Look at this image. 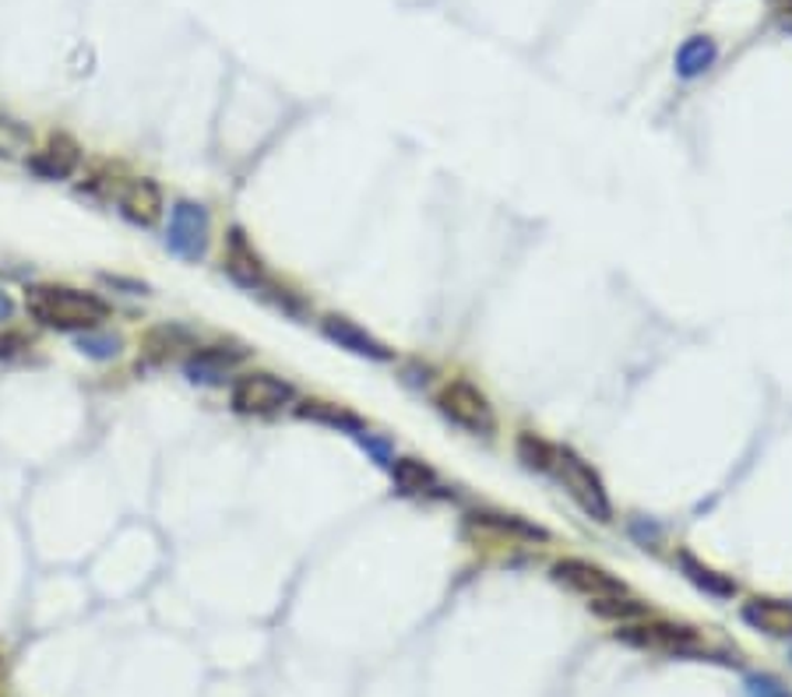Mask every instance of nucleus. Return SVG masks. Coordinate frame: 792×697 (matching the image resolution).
Listing matches in <instances>:
<instances>
[{"label": "nucleus", "mask_w": 792, "mask_h": 697, "mask_svg": "<svg viewBox=\"0 0 792 697\" xmlns=\"http://www.w3.org/2000/svg\"><path fill=\"white\" fill-rule=\"evenodd\" d=\"M25 306L35 321L56 327V332H88L110 318V306L100 297L71 285H32L25 293Z\"/></svg>", "instance_id": "1"}, {"label": "nucleus", "mask_w": 792, "mask_h": 697, "mask_svg": "<svg viewBox=\"0 0 792 697\" xmlns=\"http://www.w3.org/2000/svg\"><path fill=\"white\" fill-rule=\"evenodd\" d=\"M247 360V348H233V345H208L198 348L195 356L184 363V374L195 384H222L233 366Z\"/></svg>", "instance_id": "10"}, {"label": "nucleus", "mask_w": 792, "mask_h": 697, "mask_svg": "<svg viewBox=\"0 0 792 697\" xmlns=\"http://www.w3.org/2000/svg\"><path fill=\"white\" fill-rule=\"evenodd\" d=\"M32 152V131L18 116L0 113V159H29Z\"/></svg>", "instance_id": "16"}, {"label": "nucleus", "mask_w": 792, "mask_h": 697, "mask_svg": "<svg viewBox=\"0 0 792 697\" xmlns=\"http://www.w3.org/2000/svg\"><path fill=\"white\" fill-rule=\"evenodd\" d=\"M124 348V339L117 332H100V327H88V332L79 335V353H85L88 360H117Z\"/></svg>", "instance_id": "18"}, {"label": "nucleus", "mask_w": 792, "mask_h": 697, "mask_svg": "<svg viewBox=\"0 0 792 697\" xmlns=\"http://www.w3.org/2000/svg\"><path fill=\"white\" fill-rule=\"evenodd\" d=\"M163 208V187L156 180H131L121 194V216L134 226H156Z\"/></svg>", "instance_id": "11"}, {"label": "nucleus", "mask_w": 792, "mask_h": 697, "mask_svg": "<svg viewBox=\"0 0 792 697\" xmlns=\"http://www.w3.org/2000/svg\"><path fill=\"white\" fill-rule=\"evenodd\" d=\"M321 332L332 339L338 348H350V353H356V356L377 360V363L392 360V348L384 345L381 339H374L371 332H366V327H359L356 321H350V318H338V314L324 318V321H321Z\"/></svg>", "instance_id": "9"}, {"label": "nucleus", "mask_w": 792, "mask_h": 697, "mask_svg": "<svg viewBox=\"0 0 792 697\" xmlns=\"http://www.w3.org/2000/svg\"><path fill=\"white\" fill-rule=\"evenodd\" d=\"M518 458L525 461L529 469L553 472L556 448H553V444H546L543 437H535V434H521V437H518Z\"/></svg>", "instance_id": "19"}, {"label": "nucleus", "mask_w": 792, "mask_h": 697, "mask_svg": "<svg viewBox=\"0 0 792 697\" xmlns=\"http://www.w3.org/2000/svg\"><path fill=\"white\" fill-rule=\"evenodd\" d=\"M14 318V300L0 289V321H11Z\"/></svg>", "instance_id": "25"}, {"label": "nucleus", "mask_w": 792, "mask_h": 697, "mask_svg": "<svg viewBox=\"0 0 792 697\" xmlns=\"http://www.w3.org/2000/svg\"><path fill=\"white\" fill-rule=\"evenodd\" d=\"M680 568H684V574L694 581V585L698 589H705L708 595H719V599H729L732 592H737V585H732V581L726 578V574H719V571H711L708 564H701V560H694L690 553H680Z\"/></svg>", "instance_id": "17"}, {"label": "nucleus", "mask_w": 792, "mask_h": 697, "mask_svg": "<svg viewBox=\"0 0 792 697\" xmlns=\"http://www.w3.org/2000/svg\"><path fill=\"white\" fill-rule=\"evenodd\" d=\"M82 166V145L71 134H53L43 152L29 155V169L43 180H67Z\"/></svg>", "instance_id": "8"}, {"label": "nucleus", "mask_w": 792, "mask_h": 697, "mask_svg": "<svg viewBox=\"0 0 792 697\" xmlns=\"http://www.w3.org/2000/svg\"><path fill=\"white\" fill-rule=\"evenodd\" d=\"M743 620L764 634L792 637V603H785V599H750L743 606Z\"/></svg>", "instance_id": "12"}, {"label": "nucleus", "mask_w": 792, "mask_h": 697, "mask_svg": "<svg viewBox=\"0 0 792 697\" xmlns=\"http://www.w3.org/2000/svg\"><path fill=\"white\" fill-rule=\"evenodd\" d=\"M103 282L113 285V289H124L127 297H142V293H145L142 282H131V279H121V275H103Z\"/></svg>", "instance_id": "24"}, {"label": "nucleus", "mask_w": 792, "mask_h": 697, "mask_svg": "<svg viewBox=\"0 0 792 697\" xmlns=\"http://www.w3.org/2000/svg\"><path fill=\"white\" fill-rule=\"evenodd\" d=\"M226 271H229V275H233L237 282L250 285V289H254V285H264V264L258 261L254 250L247 247V240H243V232H240V229H233V237H229Z\"/></svg>", "instance_id": "14"}, {"label": "nucleus", "mask_w": 792, "mask_h": 697, "mask_svg": "<svg viewBox=\"0 0 792 697\" xmlns=\"http://www.w3.org/2000/svg\"><path fill=\"white\" fill-rule=\"evenodd\" d=\"M592 606H595L598 616H613V620H634V616L645 613V606L634 603V599H627L624 592H621V595H609V599H595Z\"/></svg>", "instance_id": "20"}, {"label": "nucleus", "mask_w": 792, "mask_h": 697, "mask_svg": "<svg viewBox=\"0 0 792 697\" xmlns=\"http://www.w3.org/2000/svg\"><path fill=\"white\" fill-rule=\"evenodd\" d=\"M359 437V444H363V448H366V455H371L377 465H384V469H392V465H395V448H392V444L388 440H384V437H377V434H356Z\"/></svg>", "instance_id": "21"}, {"label": "nucleus", "mask_w": 792, "mask_h": 697, "mask_svg": "<svg viewBox=\"0 0 792 697\" xmlns=\"http://www.w3.org/2000/svg\"><path fill=\"white\" fill-rule=\"evenodd\" d=\"M437 409L448 416L451 423H458L461 430L469 434H482L490 437L497 430V416L493 405L487 402V395L476 392L469 381H448L437 392Z\"/></svg>", "instance_id": "2"}, {"label": "nucleus", "mask_w": 792, "mask_h": 697, "mask_svg": "<svg viewBox=\"0 0 792 697\" xmlns=\"http://www.w3.org/2000/svg\"><path fill=\"white\" fill-rule=\"evenodd\" d=\"M715 61H719V46H715V39L711 35H690L680 43V50H676L673 56V64H676V74L680 77H701L705 71L715 67Z\"/></svg>", "instance_id": "13"}, {"label": "nucleus", "mask_w": 792, "mask_h": 697, "mask_svg": "<svg viewBox=\"0 0 792 697\" xmlns=\"http://www.w3.org/2000/svg\"><path fill=\"white\" fill-rule=\"evenodd\" d=\"M553 578L560 581V585H567L571 592L588 595L592 603H595V599H609V595L624 592L621 581H616L613 574H606L603 568L588 564V560H556Z\"/></svg>", "instance_id": "7"}, {"label": "nucleus", "mask_w": 792, "mask_h": 697, "mask_svg": "<svg viewBox=\"0 0 792 697\" xmlns=\"http://www.w3.org/2000/svg\"><path fill=\"white\" fill-rule=\"evenodd\" d=\"M25 348H29V339L22 332H11V327L0 332V360H14L18 353H25Z\"/></svg>", "instance_id": "23"}, {"label": "nucleus", "mask_w": 792, "mask_h": 697, "mask_svg": "<svg viewBox=\"0 0 792 697\" xmlns=\"http://www.w3.org/2000/svg\"><path fill=\"white\" fill-rule=\"evenodd\" d=\"M392 476H395V482H398V490H402V493H413V497H430V493L440 490L437 472L430 469V465L416 461V458H398V461L392 465Z\"/></svg>", "instance_id": "15"}, {"label": "nucleus", "mask_w": 792, "mask_h": 697, "mask_svg": "<svg viewBox=\"0 0 792 697\" xmlns=\"http://www.w3.org/2000/svg\"><path fill=\"white\" fill-rule=\"evenodd\" d=\"M553 472H556V479L567 487V493H571L577 503H582V508H585L595 521H609V518H613V508H609V497H606L603 479H598L582 458L571 455V451H556Z\"/></svg>", "instance_id": "4"}, {"label": "nucleus", "mask_w": 792, "mask_h": 697, "mask_svg": "<svg viewBox=\"0 0 792 697\" xmlns=\"http://www.w3.org/2000/svg\"><path fill=\"white\" fill-rule=\"evenodd\" d=\"M747 697H789V694L771 676H747Z\"/></svg>", "instance_id": "22"}, {"label": "nucleus", "mask_w": 792, "mask_h": 697, "mask_svg": "<svg viewBox=\"0 0 792 697\" xmlns=\"http://www.w3.org/2000/svg\"><path fill=\"white\" fill-rule=\"evenodd\" d=\"M211 240V216L198 201H177L169 208L166 247L184 261H201Z\"/></svg>", "instance_id": "3"}, {"label": "nucleus", "mask_w": 792, "mask_h": 697, "mask_svg": "<svg viewBox=\"0 0 792 697\" xmlns=\"http://www.w3.org/2000/svg\"><path fill=\"white\" fill-rule=\"evenodd\" d=\"M289 402H293V384H285L275 374L254 371L233 384V409L243 416H275Z\"/></svg>", "instance_id": "5"}, {"label": "nucleus", "mask_w": 792, "mask_h": 697, "mask_svg": "<svg viewBox=\"0 0 792 697\" xmlns=\"http://www.w3.org/2000/svg\"><path fill=\"white\" fill-rule=\"evenodd\" d=\"M616 642L634 645V648L669 652V655L701 652L698 634L687 631V627H673V624H624L621 631H616Z\"/></svg>", "instance_id": "6"}]
</instances>
